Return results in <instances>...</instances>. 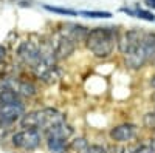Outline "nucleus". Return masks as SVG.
Wrapping results in <instances>:
<instances>
[{
    "label": "nucleus",
    "mask_w": 155,
    "mask_h": 153,
    "mask_svg": "<svg viewBox=\"0 0 155 153\" xmlns=\"http://www.w3.org/2000/svg\"><path fill=\"white\" fill-rule=\"evenodd\" d=\"M116 39H118V31L115 27H98L88 31L85 45L96 57L106 59L113 53Z\"/></svg>",
    "instance_id": "nucleus-1"
},
{
    "label": "nucleus",
    "mask_w": 155,
    "mask_h": 153,
    "mask_svg": "<svg viewBox=\"0 0 155 153\" xmlns=\"http://www.w3.org/2000/svg\"><path fill=\"white\" fill-rule=\"evenodd\" d=\"M65 121V116L56 108H41V110H34L30 113H25L20 118V125L23 129H33V130H39V132H45L47 129L53 127L59 122Z\"/></svg>",
    "instance_id": "nucleus-2"
},
{
    "label": "nucleus",
    "mask_w": 155,
    "mask_h": 153,
    "mask_svg": "<svg viewBox=\"0 0 155 153\" xmlns=\"http://www.w3.org/2000/svg\"><path fill=\"white\" fill-rule=\"evenodd\" d=\"M124 60L132 70H140L147 62L155 60V33H143L138 46L129 54H124Z\"/></svg>",
    "instance_id": "nucleus-3"
},
{
    "label": "nucleus",
    "mask_w": 155,
    "mask_h": 153,
    "mask_svg": "<svg viewBox=\"0 0 155 153\" xmlns=\"http://www.w3.org/2000/svg\"><path fill=\"white\" fill-rule=\"evenodd\" d=\"M11 142L19 150H25V151L36 150L42 142V133L33 129H23L12 135Z\"/></svg>",
    "instance_id": "nucleus-4"
},
{
    "label": "nucleus",
    "mask_w": 155,
    "mask_h": 153,
    "mask_svg": "<svg viewBox=\"0 0 155 153\" xmlns=\"http://www.w3.org/2000/svg\"><path fill=\"white\" fill-rule=\"evenodd\" d=\"M17 56L25 65L33 68L41 60V43L33 40H23L17 48Z\"/></svg>",
    "instance_id": "nucleus-5"
},
{
    "label": "nucleus",
    "mask_w": 155,
    "mask_h": 153,
    "mask_svg": "<svg viewBox=\"0 0 155 153\" xmlns=\"http://www.w3.org/2000/svg\"><path fill=\"white\" fill-rule=\"evenodd\" d=\"M25 114L23 102L16 104H0V127L2 125H12L17 119Z\"/></svg>",
    "instance_id": "nucleus-6"
},
{
    "label": "nucleus",
    "mask_w": 155,
    "mask_h": 153,
    "mask_svg": "<svg viewBox=\"0 0 155 153\" xmlns=\"http://www.w3.org/2000/svg\"><path fill=\"white\" fill-rule=\"evenodd\" d=\"M141 37H143V31H138V30H129V31H124L121 34H118V39H116V45H118L120 51L123 54H129L130 51H134Z\"/></svg>",
    "instance_id": "nucleus-7"
},
{
    "label": "nucleus",
    "mask_w": 155,
    "mask_h": 153,
    "mask_svg": "<svg viewBox=\"0 0 155 153\" xmlns=\"http://www.w3.org/2000/svg\"><path fill=\"white\" fill-rule=\"evenodd\" d=\"M137 136V125L134 124H121L110 130V139L115 142H129Z\"/></svg>",
    "instance_id": "nucleus-8"
},
{
    "label": "nucleus",
    "mask_w": 155,
    "mask_h": 153,
    "mask_svg": "<svg viewBox=\"0 0 155 153\" xmlns=\"http://www.w3.org/2000/svg\"><path fill=\"white\" fill-rule=\"evenodd\" d=\"M76 45H78L76 42H73L71 39H68L67 36L61 34V36L58 37L56 43L53 45L56 60H62V59H67V57H70V56L74 53Z\"/></svg>",
    "instance_id": "nucleus-9"
},
{
    "label": "nucleus",
    "mask_w": 155,
    "mask_h": 153,
    "mask_svg": "<svg viewBox=\"0 0 155 153\" xmlns=\"http://www.w3.org/2000/svg\"><path fill=\"white\" fill-rule=\"evenodd\" d=\"M88 31H90V30L85 28L84 25H79V23H65L61 34L67 36L68 39H71L73 42L79 43V42H85Z\"/></svg>",
    "instance_id": "nucleus-10"
},
{
    "label": "nucleus",
    "mask_w": 155,
    "mask_h": 153,
    "mask_svg": "<svg viewBox=\"0 0 155 153\" xmlns=\"http://www.w3.org/2000/svg\"><path fill=\"white\" fill-rule=\"evenodd\" d=\"M73 135V129H71V125H68L65 121L64 122H59L53 127H50V129H47L44 132V136H54V138H62V139H70V136Z\"/></svg>",
    "instance_id": "nucleus-11"
},
{
    "label": "nucleus",
    "mask_w": 155,
    "mask_h": 153,
    "mask_svg": "<svg viewBox=\"0 0 155 153\" xmlns=\"http://www.w3.org/2000/svg\"><path fill=\"white\" fill-rule=\"evenodd\" d=\"M45 142H47V148L51 153H64V151L67 150V144H68L67 139L54 138V136H47L45 138Z\"/></svg>",
    "instance_id": "nucleus-12"
},
{
    "label": "nucleus",
    "mask_w": 155,
    "mask_h": 153,
    "mask_svg": "<svg viewBox=\"0 0 155 153\" xmlns=\"http://www.w3.org/2000/svg\"><path fill=\"white\" fill-rule=\"evenodd\" d=\"M121 11L126 12V14H129V16H135L138 19H143V20H147V22H155V16L152 14V12L146 11V9H140V8H134V9H130V8H121Z\"/></svg>",
    "instance_id": "nucleus-13"
},
{
    "label": "nucleus",
    "mask_w": 155,
    "mask_h": 153,
    "mask_svg": "<svg viewBox=\"0 0 155 153\" xmlns=\"http://www.w3.org/2000/svg\"><path fill=\"white\" fill-rule=\"evenodd\" d=\"M88 147V142L85 141L84 138H76L70 144H67V150L65 151H70V153H85Z\"/></svg>",
    "instance_id": "nucleus-14"
},
{
    "label": "nucleus",
    "mask_w": 155,
    "mask_h": 153,
    "mask_svg": "<svg viewBox=\"0 0 155 153\" xmlns=\"http://www.w3.org/2000/svg\"><path fill=\"white\" fill-rule=\"evenodd\" d=\"M44 8H45L47 11L56 12V14H62V16H79V11H76V9L59 8V6H50V5H44Z\"/></svg>",
    "instance_id": "nucleus-15"
},
{
    "label": "nucleus",
    "mask_w": 155,
    "mask_h": 153,
    "mask_svg": "<svg viewBox=\"0 0 155 153\" xmlns=\"http://www.w3.org/2000/svg\"><path fill=\"white\" fill-rule=\"evenodd\" d=\"M79 16L93 17V19H104V17H112V14H110V12H107V11H79Z\"/></svg>",
    "instance_id": "nucleus-16"
},
{
    "label": "nucleus",
    "mask_w": 155,
    "mask_h": 153,
    "mask_svg": "<svg viewBox=\"0 0 155 153\" xmlns=\"http://www.w3.org/2000/svg\"><path fill=\"white\" fill-rule=\"evenodd\" d=\"M85 153H107V148L102 147V145H98V144H93V145H88Z\"/></svg>",
    "instance_id": "nucleus-17"
},
{
    "label": "nucleus",
    "mask_w": 155,
    "mask_h": 153,
    "mask_svg": "<svg viewBox=\"0 0 155 153\" xmlns=\"http://www.w3.org/2000/svg\"><path fill=\"white\" fill-rule=\"evenodd\" d=\"M144 125L147 129H155V113H149L144 116Z\"/></svg>",
    "instance_id": "nucleus-18"
},
{
    "label": "nucleus",
    "mask_w": 155,
    "mask_h": 153,
    "mask_svg": "<svg viewBox=\"0 0 155 153\" xmlns=\"http://www.w3.org/2000/svg\"><path fill=\"white\" fill-rule=\"evenodd\" d=\"M134 153H153V150L150 148V145H141V147L137 148Z\"/></svg>",
    "instance_id": "nucleus-19"
},
{
    "label": "nucleus",
    "mask_w": 155,
    "mask_h": 153,
    "mask_svg": "<svg viewBox=\"0 0 155 153\" xmlns=\"http://www.w3.org/2000/svg\"><path fill=\"white\" fill-rule=\"evenodd\" d=\"M5 57H6V48L3 45H0V63L5 60Z\"/></svg>",
    "instance_id": "nucleus-20"
},
{
    "label": "nucleus",
    "mask_w": 155,
    "mask_h": 153,
    "mask_svg": "<svg viewBox=\"0 0 155 153\" xmlns=\"http://www.w3.org/2000/svg\"><path fill=\"white\" fill-rule=\"evenodd\" d=\"M146 5L150 8H155V0H146Z\"/></svg>",
    "instance_id": "nucleus-21"
},
{
    "label": "nucleus",
    "mask_w": 155,
    "mask_h": 153,
    "mask_svg": "<svg viewBox=\"0 0 155 153\" xmlns=\"http://www.w3.org/2000/svg\"><path fill=\"white\" fill-rule=\"evenodd\" d=\"M150 85H152V87L155 88V74H153L152 78H150Z\"/></svg>",
    "instance_id": "nucleus-22"
},
{
    "label": "nucleus",
    "mask_w": 155,
    "mask_h": 153,
    "mask_svg": "<svg viewBox=\"0 0 155 153\" xmlns=\"http://www.w3.org/2000/svg\"><path fill=\"white\" fill-rule=\"evenodd\" d=\"M150 148H152V150H153V153H155V139H153L152 144H150Z\"/></svg>",
    "instance_id": "nucleus-23"
},
{
    "label": "nucleus",
    "mask_w": 155,
    "mask_h": 153,
    "mask_svg": "<svg viewBox=\"0 0 155 153\" xmlns=\"http://www.w3.org/2000/svg\"><path fill=\"white\" fill-rule=\"evenodd\" d=\"M152 99H153V100H155V93H153V96H152Z\"/></svg>",
    "instance_id": "nucleus-24"
}]
</instances>
